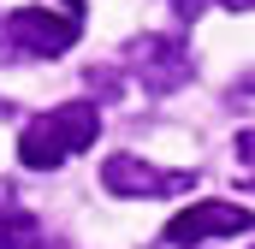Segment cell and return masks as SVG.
<instances>
[{
	"mask_svg": "<svg viewBox=\"0 0 255 249\" xmlns=\"http://www.w3.org/2000/svg\"><path fill=\"white\" fill-rule=\"evenodd\" d=\"M95 136H101L95 101H65V107H48L42 119H30L18 130V160H24L30 172H54L71 154H83Z\"/></svg>",
	"mask_w": 255,
	"mask_h": 249,
	"instance_id": "obj_1",
	"label": "cell"
},
{
	"mask_svg": "<svg viewBox=\"0 0 255 249\" xmlns=\"http://www.w3.org/2000/svg\"><path fill=\"white\" fill-rule=\"evenodd\" d=\"M83 36V12H48V6H18L0 24V54L6 60H60Z\"/></svg>",
	"mask_w": 255,
	"mask_h": 249,
	"instance_id": "obj_2",
	"label": "cell"
},
{
	"mask_svg": "<svg viewBox=\"0 0 255 249\" xmlns=\"http://www.w3.org/2000/svg\"><path fill=\"white\" fill-rule=\"evenodd\" d=\"M125 65L148 95H172V89L190 83V48L178 36H136L125 48Z\"/></svg>",
	"mask_w": 255,
	"mask_h": 249,
	"instance_id": "obj_3",
	"label": "cell"
},
{
	"mask_svg": "<svg viewBox=\"0 0 255 249\" xmlns=\"http://www.w3.org/2000/svg\"><path fill=\"white\" fill-rule=\"evenodd\" d=\"M250 208L244 202H190V208H178L172 220H166V244H190V249H202L208 238H238V232H250Z\"/></svg>",
	"mask_w": 255,
	"mask_h": 249,
	"instance_id": "obj_4",
	"label": "cell"
},
{
	"mask_svg": "<svg viewBox=\"0 0 255 249\" xmlns=\"http://www.w3.org/2000/svg\"><path fill=\"white\" fill-rule=\"evenodd\" d=\"M101 184H107V196H130V202H142V196H184L196 184V166L190 172H166V166H148L142 154H113L101 166Z\"/></svg>",
	"mask_w": 255,
	"mask_h": 249,
	"instance_id": "obj_5",
	"label": "cell"
},
{
	"mask_svg": "<svg viewBox=\"0 0 255 249\" xmlns=\"http://www.w3.org/2000/svg\"><path fill=\"white\" fill-rule=\"evenodd\" d=\"M0 249H42V220L18 202H0Z\"/></svg>",
	"mask_w": 255,
	"mask_h": 249,
	"instance_id": "obj_6",
	"label": "cell"
},
{
	"mask_svg": "<svg viewBox=\"0 0 255 249\" xmlns=\"http://www.w3.org/2000/svg\"><path fill=\"white\" fill-rule=\"evenodd\" d=\"M250 148H255V136H250V124L238 130V166H250Z\"/></svg>",
	"mask_w": 255,
	"mask_h": 249,
	"instance_id": "obj_7",
	"label": "cell"
},
{
	"mask_svg": "<svg viewBox=\"0 0 255 249\" xmlns=\"http://www.w3.org/2000/svg\"><path fill=\"white\" fill-rule=\"evenodd\" d=\"M172 6H178V18H196V6H202V0H172Z\"/></svg>",
	"mask_w": 255,
	"mask_h": 249,
	"instance_id": "obj_8",
	"label": "cell"
},
{
	"mask_svg": "<svg viewBox=\"0 0 255 249\" xmlns=\"http://www.w3.org/2000/svg\"><path fill=\"white\" fill-rule=\"evenodd\" d=\"M220 6H232V12H250V0H220Z\"/></svg>",
	"mask_w": 255,
	"mask_h": 249,
	"instance_id": "obj_9",
	"label": "cell"
}]
</instances>
